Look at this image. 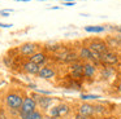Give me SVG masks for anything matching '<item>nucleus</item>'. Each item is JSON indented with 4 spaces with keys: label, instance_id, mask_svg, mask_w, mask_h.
Here are the masks:
<instances>
[{
    "label": "nucleus",
    "instance_id": "1",
    "mask_svg": "<svg viewBox=\"0 0 121 119\" xmlns=\"http://www.w3.org/2000/svg\"><path fill=\"white\" fill-rule=\"evenodd\" d=\"M5 102L8 107L13 109V110H21L22 103H24V98L20 95H17V93H9L5 98Z\"/></svg>",
    "mask_w": 121,
    "mask_h": 119
},
{
    "label": "nucleus",
    "instance_id": "2",
    "mask_svg": "<svg viewBox=\"0 0 121 119\" xmlns=\"http://www.w3.org/2000/svg\"><path fill=\"white\" fill-rule=\"evenodd\" d=\"M89 48L91 49L94 53H98V54H103V53H105V52H108L107 43L103 41V40H99V39L92 40L91 43L89 44Z\"/></svg>",
    "mask_w": 121,
    "mask_h": 119
},
{
    "label": "nucleus",
    "instance_id": "3",
    "mask_svg": "<svg viewBox=\"0 0 121 119\" xmlns=\"http://www.w3.org/2000/svg\"><path fill=\"white\" fill-rule=\"evenodd\" d=\"M100 61L105 65H116L118 62V56L113 52H105V53L100 54Z\"/></svg>",
    "mask_w": 121,
    "mask_h": 119
},
{
    "label": "nucleus",
    "instance_id": "4",
    "mask_svg": "<svg viewBox=\"0 0 121 119\" xmlns=\"http://www.w3.org/2000/svg\"><path fill=\"white\" fill-rule=\"evenodd\" d=\"M35 107H37V101L31 97H26V98H24L21 113H26V114L33 113V111H35Z\"/></svg>",
    "mask_w": 121,
    "mask_h": 119
},
{
    "label": "nucleus",
    "instance_id": "5",
    "mask_svg": "<svg viewBox=\"0 0 121 119\" xmlns=\"http://www.w3.org/2000/svg\"><path fill=\"white\" fill-rule=\"evenodd\" d=\"M35 49H37V45L33 43H25L20 47V52L24 56H33V54H35Z\"/></svg>",
    "mask_w": 121,
    "mask_h": 119
},
{
    "label": "nucleus",
    "instance_id": "6",
    "mask_svg": "<svg viewBox=\"0 0 121 119\" xmlns=\"http://www.w3.org/2000/svg\"><path fill=\"white\" fill-rule=\"evenodd\" d=\"M57 58L60 61H64V62H74L77 60V54L74 52H69V51H65L63 53L57 54Z\"/></svg>",
    "mask_w": 121,
    "mask_h": 119
},
{
    "label": "nucleus",
    "instance_id": "7",
    "mask_svg": "<svg viewBox=\"0 0 121 119\" xmlns=\"http://www.w3.org/2000/svg\"><path fill=\"white\" fill-rule=\"evenodd\" d=\"M94 113H95V107L92 105L83 103V105L79 106V114H81V115H83V116H91Z\"/></svg>",
    "mask_w": 121,
    "mask_h": 119
},
{
    "label": "nucleus",
    "instance_id": "8",
    "mask_svg": "<svg viewBox=\"0 0 121 119\" xmlns=\"http://www.w3.org/2000/svg\"><path fill=\"white\" fill-rule=\"evenodd\" d=\"M33 97H34L35 101L39 102V105L42 109H48L50 105L52 103V101H53V98H51V97H38L37 95H33Z\"/></svg>",
    "mask_w": 121,
    "mask_h": 119
},
{
    "label": "nucleus",
    "instance_id": "9",
    "mask_svg": "<svg viewBox=\"0 0 121 119\" xmlns=\"http://www.w3.org/2000/svg\"><path fill=\"white\" fill-rule=\"evenodd\" d=\"M24 70L27 72V74H38L39 70H40V67H39V65L34 63V62L27 61L26 63L24 65Z\"/></svg>",
    "mask_w": 121,
    "mask_h": 119
},
{
    "label": "nucleus",
    "instance_id": "10",
    "mask_svg": "<svg viewBox=\"0 0 121 119\" xmlns=\"http://www.w3.org/2000/svg\"><path fill=\"white\" fill-rule=\"evenodd\" d=\"M70 71H72V75L76 78H81L83 76V65L81 63H73L70 67Z\"/></svg>",
    "mask_w": 121,
    "mask_h": 119
},
{
    "label": "nucleus",
    "instance_id": "11",
    "mask_svg": "<svg viewBox=\"0 0 121 119\" xmlns=\"http://www.w3.org/2000/svg\"><path fill=\"white\" fill-rule=\"evenodd\" d=\"M38 76L39 78H43V79H50V78H53L55 76V71L50 67H43V69L39 70L38 72Z\"/></svg>",
    "mask_w": 121,
    "mask_h": 119
},
{
    "label": "nucleus",
    "instance_id": "12",
    "mask_svg": "<svg viewBox=\"0 0 121 119\" xmlns=\"http://www.w3.org/2000/svg\"><path fill=\"white\" fill-rule=\"evenodd\" d=\"M30 61L34 62V63H37V65H42V63L46 62V54L42 53V52L35 53V54H33V56L30 57Z\"/></svg>",
    "mask_w": 121,
    "mask_h": 119
},
{
    "label": "nucleus",
    "instance_id": "13",
    "mask_svg": "<svg viewBox=\"0 0 121 119\" xmlns=\"http://www.w3.org/2000/svg\"><path fill=\"white\" fill-rule=\"evenodd\" d=\"M79 57L83 60H94V54H92V51L90 48H86V47H82L81 51H79Z\"/></svg>",
    "mask_w": 121,
    "mask_h": 119
},
{
    "label": "nucleus",
    "instance_id": "14",
    "mask_svg": "<svg viewBox=\"0 0 121 119\" xmlns=\"http://www.w3.org/2000/svg\"><path fill=\"white\" fill-rule=\"evenodd\" d=\"M95 74V66L91 63H85L83 65V76H87V78H91L94 76Z\"/></svg>",
    "mask_w": 121,
    "mask_h": 119
},
{
    "label": "nucleus",
    "instance_id": "15",
    "mask_svg": "<svg viewBox=\"0 0 121 119\" xmlns=\"http://www.w3.org/2000/svg\"><path fill=\"white\" fill-rule=\"evenodd\" d=\"M20 115H21V119H43L42 114L38 113V111H33V113H29V114L21 113Z\"/></svg>",
    "mask_w": 121,
    "mask_h": 119
},
{
    "label": "nucleus",
    "instance_id": "16",
    "mask_svg": "<svg viewBox=\"0 0 121 119\" xmlns=\"http://www.w3.org/2000/svg\"><path fill=\"white\" fill-rule=\"evenodd\" d=\"M70 111V109H69L68 105H65V103H61V105L57 106V115L59 116H64L66 115V114Z\"/></svg>",
    "mask_w": 121,
    "mask_h": 119
},
{
    "label": "nucleus",
    "instance_id": "17",
    "mask_svg": "<svg viewBox=\"0 0 121 119\" xmlns=\"http://www.w3.org/2000/svg\"><path fill=\"white\" fill-rule=\"evenodd\" d=\"M85 30L87 32H103L105 28H104V26H86Z\"/></svg>",
    "mask_w": 121,
    "mask_h": 119
},
{
    "label": "nucleus",
    "instance_id": "18",
    "mask_svg": "<svg viewBox=\"0 0 121 119\" xmlns=\"http://www.w3.org/2000/svg\"><path fill=\"white\" fill-rule=\"evenodd\" d=\"M82 100H95V98H99L98 95H82L81 96Z\"/></svg>",
    "mask_w": 121,
    "mask_h": 119
},
{
    "label": "nucleus",
    "instance_id": "19",
    "mask_svg": "<svg viewBox=\"0 0 121 119\" xmlns=\"http://www.w3.org/2000/svg\"><path fill=\"white\" fill-rule=\"evenodd\" d=\"M64 5H66V7H73L76 4H74V1H66V3H64Z\"/></svg>",
    "mask_w": 121,
    "mask_h": 119
},
{
    "label": "nucleus",
    "instance_id": "20",
    "mask_svg": "<svg viewBox=\"0 0 121 119\" xmlns=\"http://www.w3.org/2000/svg\"><path fill=\"white\" fill-rule=\"evenodd\" d=\"M0 16H1V17H8L9 12H7V10H5V12H0Z\"/></svg>",
    "mask_w": 121,
    "mask_h": 119
},
{
    "label": "nucleus",
    "instance_id": "21",
    "mask_svg": "<svg viewBox=\"0 0 121 119\" xmlns=\"http://www.w3.org/2000/svg\"><path fill=\"white\" fill-rule=\"evenodd\" d=\"M0 27H5V28H8V27H12V25H7V23H0Z\"/></svg>",
    "mask_w": 121,
    "mask_h": 119
},
{
    "label": "nucleus",
    "instance_id": "22",
    "mask_svg": "<svg viewBox=\"0 0 121 119\" xmlns=\"http://www.w3.org/2000/svg\"><path fill=\"white\" fill-rule=\"evenodd\" d=\"M76 119H86V116L81 115V114H78V115H76Z\"/></svg>",
    "mask_w": 121,
    "mask_h": 119
},
{
    "label": "nucleus",
    "instance_id": "23",
    "mask_svg": "<svg viewBox=\"0 0 121 119\" xmlns=\"http://www.w3.org/2000/svg\"><path fill=\"white\" fill-rule=\"evenodd\" d=\"M117 89H118V92H120V93H121V83H120V84H118V85H117Z\"/></svg>",
    "mask_w": 121,
    "mask_h": 119
},
{
    "label": "nucleus",
    "instance_id": "24",
    "mask_svg": "<svg viewBox=\"0 0 121 119\" xmlns=\"http://www.w3.org/2000/svg\"><path fill=\"white\" fill-rule=\"evenodd\" d=\"M104 119H117V118H115V116H107V118H104Z\"/></svg>",
    "mask_w": 121,
    "mask_h": 119
},
{
    "label": "nucleus",
    "instance_id": "25",
    "mask_svg": "<svg viewBox=\"0 0 121 119\" xmlns=\"http://www.w3.org/2000/svg\"><path fill=\"white\" fill-rule=\"evenodd\" d=\"M48 119H57V116H50Z\"/></svg>",
    "mask_w": 121,
    "mask_h": 119
},
{
    "label": "nucleus",
    "instance_id": "26",
    "mask_svg": "<svg viewBox=\"0 0 121 119\" xmlns=\"http://www.w3.org/2000/svg\"><path fill=\"white\" fill-rule=\"evenodd\" d=\"M16 1H26L27 3V1H30V0H16Z\"/></svg>",
    "mask_w": 121,
    "mask_h": 119
},
{
    "label": "nucleus",
    "instance_id": "27",
    "mask_svg": "<svg viewBox=\"0 0 121 119\" xmlns=\"http://www.w3.org/2000/svg\"><path fill=\"white\" fill-rule=\"evenodd\" d=\"M118 31H121V27H120V28H118Z\"/></svg>",
    "mask_w": 121,
    "mask_h": 119
}]
</instances>
